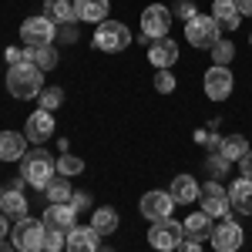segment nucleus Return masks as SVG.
I'll list each match as a JSON object with an SVG mask.
<instances>
[{
  "mask_svg": "<svg viewBox=\"0 0 252 252\" xmlns=\"http://www.w3.org/2000/svg\"><path fill=\"white\" fill-rule=\"evenodd\" d=\"M37 104H40V111H58L64 104V91L61 88H44L37 94Z\"/></svg>",
  "mask_w": 252,
  "mask_h": 252,
  "instance_id": "obj_31",
  "label": "nucleus"
},
{
  "mask_svg": "<svg viewBox=\"0 0 252 252\" xmlns=\"http://www.w3.org/2000/svg\"><path fill=\"white\" fill-rule=\"evenodd\" d=\"M7 91H10V97H17V101L37 97L40 91H44V71H40L37 64H31V61L14 64V67L7 71Z\"/></svg>",
  "mask_w": 252,
  "mask_h": 252,
  "instance_id": "obj_1",
  "label": "nucleus"
},
{
  "mask_svg": "<svg viewBox=\"0 0 252 252\" xmlns=\"http://www.w3.org/2000/svg\"><path fill=\"white\" fill-rule=\"evenodd\" d=\"M209 242L215 246V252H239L242 242H246V232H242V225L235 219H222L212 229V239Z\"/></svg>",
  "mask_w": 252,
  "mask_h": 252,
  "instance_id": "obj_10",
  "label": "nucleus"
},
{
  "mask_svg": "<svg viewBox=\"0 0 252 252\" xmlns=\"http://www.w3.org/2000/svg\"><path fill=\"white\" fill-rule=\"evenodd\" d=\"M0 252H10V246H7V242H3V239H0Z\"/></svg>",
  "mask_w": 252,
  "mask_h": 252,
  "instance_id": "obj_43",
  "label": "nucleus"
},
{
  "mask_svg": "<svg viewBox=\"0 0 252 252\" xmlns=\"http://www.w3.org/2000/svg\"><path fill=\"white\" fill-rule=\"evenodd\" d=\"M71 205H74L78 212L91 209V195H88V192H74V195H71Z\"/></svg>",
  "mask_w": 252,
  "mask_h": 252,
  "instance_id": "obj_38",
  "label": "nucleus"
},
{
  "mask_svg": "<svg viewBox=\"0 0 252 252\" xmlns=\"http://www.w3.org/2000/svg\"><path fill=\"white\" fill-rule=\"evenodd\" d=\"M235 10H239L242 17H252V0H235Z\"/></svg>",
  "mask_w": 252,
  "mask_h": 252,
  "instance_id": "obj_41",
  "label": "nucleus"
},
{
  "mask_svg": "<svg viewBox=\"0 0 252 252\" xmlns=\"http://www.w3.org/2000/svg\"><path fill=\"white\" fill-rule=\"evenodd\" d=\"M24 135H27V141H34V145H44L47 138L54 135V115L51 111H34V115L27 118V125H24Z\"/></svg>",
  "mask_w": 252,
  "mask_h": 252,
  "instance_id": "obj_15",
  "label": "nucleus"
},
{
  "mask_svg": "<svg viewBox=\"0 0 252 252\" xmlns=\"http://www.w3.org/2000/svg\"><path fill=\"white\" fill-rule=\"evenodd\" d=\"M148 61L155 71H172V64L178 61V44L172 37H158L148 44Z\"/></svg>",
  "mask_w": 252,
  "mask_h": 252,
  "instance_id": "obj_14",
  "label": "nucleus"
},
{
  "mask_svg": "<svg viewBox=\"0 0 252 252\" xmlns=\"http://www.w3.org/2000/svg\"><path fill=\"white\" fill-rule=\"evenodd\" d=\"M182 239H185V229H182V222H175V219L152 222V229H148V242H152V249H158V252L178 249Z\"/></svg>",
  "mask_w": 252,
  "mask_h": 252,
  "instance_id": "obj_9",
  "label": "nucleus"
},
{
  "mask_svg": "<svg viewBox=\"0 0 252 252\" xmlns=\"http://www.w3.org/2000/svg\"><path fill=\"white\" fill-rule=\"evenodd\" d=\"M44 17L54 20L58 27L78 24V7H74V0H47V3H44Z\"/></svg>",
  "mask_w": 252,
  "mask_h": 252,
  "instance_id": "obj_21",
  "label": "nucleus"
},
{
  "mask_svg": "<svg viewBox=\"0 0 252 252\" xmlns=\"http://www.w3.org/2000/svg\"><path fill=\"white\" fill-rule=\"evenodd\" d=\"M91 229H94L97 235L118 232V209H111V205H101V209H94V212H91Z\"/></svg>",
  "mask_w": 252,
  "mask_h": 252,
  "instance_id": "obj_25",
  "label": "nucleus"
},
{
  "mask_svg": "<svg viewBox=\"0 0 252 252\" xmlns=\"http://www.w3.org/2000/svg\"><path fill=\"white\" fill-rule=\"evenodd\" d=\"M198 182H195V175H189V172H182V175H175L172 178V198L178 202V205H192V202H198Z\"/></svg>",
  "mask_w": 252,
  "mask_h": 252,
  "instance_id": "obj_19",
  "label": "nucleus"
},
{
  "mask_svg": "<svg viewBox=\"0 0 252 252\" xmlns=\"http://www.w3.org/2000/svg\"><path fill=\"white\" fill-rule=\"evenodd\" d=\"M44 195H47V202H71V195H74V189H71V182L64 178V175H54L51 178V185L44 189Z\"/></svg>",
  "mask_w": 252,
  "mask_h": 252,
  "instance_id": "obj_27",
  "label": "nucleus"
},
{
  "mask_svg": "<svg viewBox=\"0 0 252 252\" xmlns=\"http://www.w3.org/2000/svg\"><path fill=\"white\" fill-rule=\"evenodd\" d=\"M172 10L165 7V3H152V7H145L141 10V44H152L158 37H168V31H172Z\"/></svg>",
  "mask_w": 252,
  "mask_h": 252,
  "instance_id": "obj_4",
  "label": "nucleus"
},
{
  "mask_svg": "<svg viewBox=\"0 0 252 252\" xmlns=\"http://www.w3.org/2000/svg\"><path fill=\"white\" fill-rule=\"evenodd\" d=\"M249 47H252V34H249Z\"/></svg>",
  "mask_w": 252,
  "mask_h": 252,
  "instance_id": "obj_45",
  "label": "nucleus"
},
{
  "mask_svg": "<svg viewBox=\"0 0 252 252\" xmlns=\"http://www.w3.org/2000/svg\"><path fill=\"white\" fill-rule=\"evenodd\" d=\"M222 155L229 158V161H242V155H249V141L242 135H229L222 141Z\"/></svg>",
  "mask_w": 252,
  "mask_h": 252,
  "instance_id": "obj_28",
  "label": "nucleus"
},
{
  "mask_svg": "<svg viewBox=\"0 0 252 252\" xmlns=\"http://www.w3.org/2000/svg\"><path fill=\"white\" fill-rule=\"evenodd\" d=\"M131 44V31L121 24V20H101L94 27V47L104 54H118Z\"/></svg>",
  "mask_w": 252,
  "mask_h": 252,
  "instance_id": "obj_5",
  "label": "nucleus"
},
{
  "mask_svg": "<svg viewBox=\"0 0 252 252\" xmlns=\"http://www.w3.org/2000/svg\"><path fill=\"white\" fill-rule=\"evenodd\" d=\"M182 229H185V239H192V242H209L215 222H212V215H205V212H192L182 222Z\"/></svg>",
  "mask_w": 252,
  "mask_h": 252,
  "instance_id": "obj_18",
  "label": "nucleus"
},
{
  "mask_svg": "<svg viewBox=\"0 0 252 252\" xmlns=\"http://www.w3.org/2000/svg\"><path fill=\"white\" fill-rule=\"evenodd\" d=\"M97 252H115V249H111V246H101V249H97Z\"/></svg>",
  "mask_w": 252,
  "mask_h": 252,
  "instance_id": "obj_44",
  "label": "nucleus"
},
{
  "mask_svg": "<svg viewBox=\"0 0 252 252\" xmlns=\"http://www.w3.org/2000/svg\"><path fill=\"white\" fill-rule=\"evenodd\" d=\"M219 24L212 20V14L205 17V14H195L189 24H185V40L192 44V47H198V51H212L215 44H219Z\"/></svg>",
  "mask_w": 252,
  "mask_h": 252,
  "instance_id": "obj_7",
  "label": "nucleus"
},
{
  "mask_svg": "<svg viewBox=\"0 0 252 252\" xmlns=\"http://www.w3.org/2000/svg\"><path fill=\"white\" fill-rule=\"evenodd\" d=\"M209 54H212V64L229 67V64H232V58H235V44H232V40H222V37H219V44H215Z\"/></svg>",
  "mask_w": 252,
  "mask_h": 252,
  "instance_id": "obj_29",
  "label": "nucleus"
},
{
  "mask_svg": "<svg viewBox=\"0 0 252 252\" xmlns=\"http://www.w3.org/2000/svg\"><path fill=\"white\" fill-rule=\"evenodd\" d=\"M67 252H97L101 249V235L91 229V225H74L67 232Z\"/></svg>",
  "mask_w": 252,
  "mask_h": 252,
  "instance_id": "obj_16",
  "label": "nucleus"
},
{
  "mask_svg": "<svg viewBox=\"0 0 252 252\" xmlns=\"http://www.w3.org/2000/svg\"><path fill=\"white\" fill-rule=\"evenodd\" d=\"M229 165H232V161H229L225 155H209V175H212L215 182H219L222 175L229 172Z\"/></svg>",
  "mask_w": 252,
  "mask_h": 252,
  "instance_id": "obj_34",
  "label": "nucleus"
},
{
  "mask_svg": "<svg viewBox=\"0 0 252 252\" xmlns=\"http://www.w3.org/2000/svg\"><path fill=\"white\" fill-rule=\"evenodd\" d=\"M74 7H78V20H91V24L108 20V10H111L108 0H74Z\"/></svg>",
  "mask_w": 252,
  "mask_h": 252,
  "instance_id": "obj_24",
  "label": "nucleus"
},
{
  "mask_svg": "<svg viewBox=\"0 0 252 252\" xmlns=\"http://www.w3.org/2000/svg\"><path fill=\"white\" fill-rule=\"evenodd\" d=\"M58 40L61 44H74V40H78V24H64V27H58Z\"/></svg>",
  "mask_w": 252,
  "mask_h": 252,
  "instance_id": "obj_36",
  "label": "nucleus"
},
{
  "mask_svg": "<svg viewBox=\"0 0 252 252\" xmlns=\"http://www.w3.org/2000/svg\"><path fill=\"white\" fill-rule=\"evenodd\" d=\"M172 209H175L172 192L152 189V192L141 195V215H145L148 222H161V219H172Z\"/></svg>",
  "mask_w": 252,
  "mask_h": 252,
  "instance_id": "obj_12",
  "label": "nucleus"
},
{
  "mask_svg": "<svg viewBox=\"0 0 252 252\" xmlns=\"http://www.w3.org/2000/svg\"><path fill=\"white\" fill-rule=\"evenodd\" d=\"M198 202H202V212L212 215V219H229V212H232V205H229V189L219 185L215 178L198 189Z\"/></svg>",
  "mask_w": 252,
  "mask_h": 252,
  "instance_id": "obj_8",
  "label": "nucleus"
},
{
  "mask_svg": "<svg viewBox=\"0 0 252 252\" xmlns=\"http://www.w3.org/2000/svg\"><path fill=\"white\" fill-rule=\"evenodd\" d=\"M0 212L7 219H27V198L20 189H3V198H0Z\"/></svg>",
  "mask_w": 252,
  "mask_h": 252,
  "instance_id": "obj_23",
  "label": "nucleus"
},
{
  "mask_svg": "<svg viewBox=\"0 0 252 252\" xmlns=\"http://www.w3.org/2000/svg\"><path fill=\"white\" fill-rule=\"evenodd\" d=\"M10 235V225H7V215L0 212V239H7Z\"/></svg>",
  "mask_w": 252,
  "mask_h": 252,
  "instance_id": "obj_42",
  "label": "nucleus"
},
{
  "mask_svg": "<svg viewBox=\"0 0 252 252\" xmlns=\"http://www.w3.org/2000/svg\"><path fill=\"white\" fill-rule=\"evenodd\" d=\"M198 14V7H195L192 0H175V7H172V17L175 20H182V24H189V20Z\"/></svg>",
  "mask_w": 252,
  "mask_h": 252,
  "instance_id": "obj_33",
  "label": "nucleus"
},
{
  "mask_svg": "<svg viewBox=\"0 0 252 252\" xmlns=\"http://www.w3.org/2000/svg\"><path fill=\"white\" fill-rule=\"evenodd\" d=\"M47 229H58V232H71L74 225H78V209L71 205V202H51L47 209H44V219H40Z\"/></svg>",
  "mask_w": 252,
  "mask_h": 252,
  "instance_id": "obj_13",
  "label": "nucleus"
},
{
  "mask_svg": "<svg viewBox=\"0 0 252 252\" xmlns=\"http://www.w3.org/2000/svg\"><path fill=\"white\" fill-rule=\"evenodd\" d=\"M64 246H67V232L47 229V235H44V249H40V252H61Z\"/></svg>",
  "mask_w": 252,
  "mask_h": 252,
  "instance_id": "obj_32",
  "label": "nucleus"
},
{
  "mask_svg": "<svg viewBox=\"0 0 252 252\" xmlns=\"http://www.w3.org/2000/svg\"><path fill=\"white\" fill-rule=\"evenodd\" d=\"M155 91L158 94H172L175 91V74L172 71H158L155 74Z\"/></svg>",
  "mask_w": 252,
  "mask_h": 252,
  "instance_id": "obj_35",
  "label": "nucleus"
},
{
  "mask_svg": "<svg viewBox=\"0 0 252 252\" xmlns=\"http://www.w3.org/2000/svg\"><path fill=\"white\" fill-rule=\"evenodd\" d=\"M27 51V61L37 64L40 71H54L58 67V47H24Z\"/></svg>",
  "mask_w": 252,
  "mask_h": 252,
  "instance_id": "obj_26",
  "label": "nucleus"
},
{
  "mask_svg": "<svg viewBox=\"0 0 252 252\" xmlns=\"http://www.w3.org/2000/svg\"><path fill=\"white\" fill-rule=\"evenodd\" d=\"M3 58H7L10 67H14V64H24V61H27V51H24V47H7V51H3Z\"/></svg>",
  "mask_w": 252,
  "mask_h": 252,
  "instance_id": "obj_37",
  "label": "nucleus"
},
{
  "mask_svg": "<svg viewBox=\"0 0 252 252\" xmlns=\"http://www.w3.org/2000/svg\"><path fill=\"white\" fill-rule=\"evenodd\" d=\"M212 20L222 31H235L239 20H242V14L235 10V0H215L212 3Z\"/></svg>",
  "mask_w": 252,
  "mask_h": 252,
  "instance_id": "obj_22",
  "label": "nucleus"
},
{
  "mask_svg": "<svg viewBox=\"0 0 252 252\" xmlns=\"http://www.w3.org/2000/svg\"><path fill=\"white\" fill-rule=\"evenodd\" d=\"M175 252H202V242H192V239H182V246Z\"/></svg>",
  "mask_w": 252,
  "mask_h": 252,
  "instance_id": "obj_40",
  "label": "nucleus"
},
{
  "mask_svg": "<svg viewBox=\"0 0 252 252\" xmlns=\"http://www.w3.org/2000/svg\"><path fill=\"white\" fill-rule=\"evenodd\" d=\"M54 172H58V158H51L40 145L20 158V178H24L27 185H34L37 192H44V189L51 185Z\"/></svg>",
  "mask_w": 252,
  "mask_h": 252,
  "instance_id": "obj_2",
  "label": "nucleus"
},
{
  "mask_svg": "<svg viewBox=\"0 0 252 252\" xmlns=\"http://www.w3.org/2000/svg\"><path fill=\"white\" fill-rule=\"evenodd\" d=\"M84 172V161H81L78 155H67V152H61L58 158V175H64V178H74V175Z\"/></svg>",
  "mask_w": 252,
  "mask_h": 252,
  "instance_id": "obj_30",
  "label": "nucleus"
},
{
  "mask_svg": "<svg viewBox=\"0 0 252 252\" xmlns=\"http://www.w3.org/2000/svg\"><path fill=\"white\" fill-rule=\"evenodd\" d=\"M44 235H47V225L27 215V219H17V225L10 232V246L17 252H40L44 249Z\"/></svg>",
  "mask_w": 252,
  "mask_h": 252,
  "instance_id": "obj_3",
  "label": "nucleus"
},
{
  "mask_svg": "<svg viewBox=\"0 0 252 252\" xmlns=\"http://www.w3.org/2000/svg\"><path fill=\"white\" fill-rule=\"evenodd\" d=\"M27 155V135L0 131V161H20Z\"/></svg>",
  "mask_w": 252,
  "mask_h": 252,
  "instance_id": "obj_20",
  "label": "nucleus"
},
{
  "mask_svg": "<svg viewBox=\"0 0 252 252\" xmlns=\"http://www.w3.org/2000/svg\"><path fill=\"white\" fill-rule=\"evenodd\" d=\"M0 198H3V189H0Z\"/></svg>",
  "mask_w": 252,
  "mask_h": 252,
  "instance_id": "obj_46",
  "label": "nucleus"
},
{
  "mask_svg": "<svg viewBox=\"0 0 252 252\" xmlns=\"http://www.w3.org/2000/svg\"><path fill=\"white\" fill-rule=\"evenodd\" d=\"M202 88H205V97H209V101H225V97L232 94V88H235V78H232V71H229V67L212 64V67L205 71Z\"/></svg>",
  "mask_w": 252,
  "mask_h": 252,
  "instance_id": "obj_11",
  "label": "nucleus"
},
{
  "mask_svg": "<svg viewBox=\"0 0 252 252\" xmlns=\"http://www.w3.org/2000/svg\"><path fill=\"white\" fill-rule=\"evenodd\" d=\"M239 172H242V178H252V148H249V155H242V161H239Z\"/></svg>",
  "mask_w": 252,
  "mask_h": 252,
  "instance_id": "obj_39",
  "label": "nucleus"
},
{
  "mask_svg": "<svg viewBox=\"0 0 252 252\" xmlns=\"http://www.w3.org/2000/svg\"><path fill=\"white\" fill-rule=\"evenodd\" d=\"M20 40H24V47H51L58 40V24L47 20L44 14L27 17L20 24Z\"/></svg>",
  "mask_w": 252,
  "mask_h": 252,
  "instance_id": "obj_6",
  "label": "nucleus"
},
{
  "mask_svg": "<svg viewBox=\"0 0 252 252\" xmlns=\"http://www.w3.org/2000/svg\"><path fill=\"white\" fill-rule=\"evenodd\" d=\"M229 205L239 215H252V178H242L239 175L232 185H229Z\"/></svg>",
  "mask_w": 252,
  "mask_h": 252,
  "instance_id": "obj_17",
  "label": "nucleus"
}]
</instances>
